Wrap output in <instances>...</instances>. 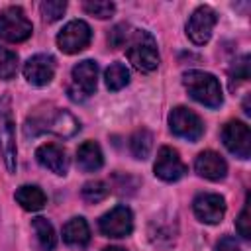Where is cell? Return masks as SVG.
Returning <instances> with one entry per match:
<instances>
[{
    "instance_id": "obj_4",
    "label": "cell",
    "mask_w": 251,
    "mask_h": 251,
    "mask_svg": "<svg viewBox=\"0 0 251 251\" xmlns=\"http://www.w3.org/2000/svg\"><path fill=\"white\" fill-rule=\"evenodd\" d=\"M0 159L8 173H16L18 147H16V122L12 114V96H0Z\"/></svg>"
},
{
    "instance_id": "obj_21",
    "label": "cell",
    "mask_w": 251,
    "mask_h": 251,
    "mask_svg": "<svg viewBox=\"0 0 251 251\" xmlns=\"http://www.w3.org/2000/svg\"><path fill=\"white\" fill-rule=\"evenodd\" d=\"M104 80H106L108 90L118 92V90H122L124 86L129 84V71H127V67H126L124 63H118V61H116V63H112V65L106 69Z\"/></svg>"
},
{
    "instance_id": "obj_7",
    "label": "cell",
    "mask_w": 251,
    "mask_h": 251,
    "mask_svg": "<svg viewBox=\"0 0 251 251\" xmlns=\"http://www.w3.org/2000/svg\"><path fill=\"white\" fill-rule=\"evenodd\" d=\"M169 129L173 135L186 139V141H198L204 135V122L196 112L184 106H176L169 114Z\"/></svg>"
},
{
    "instance_id": "obj_29",
    "label": "cell",
    "mask_w": 251,
    "mask_h": 251,
    "mask_svg": "<svg viewBox=\"0 0 251 251\" xmlns=\"http://www.w3.org/2000/svg\"><path fill=\"white\" fill-rule=\"evenodd\" d=\"M249 222H251V220H249V200H245V206H243L239 218L235 220V227H237V231H239V235H241L243 239H249V233H251Z\"/></svg>"
},
{
    "instance_id": "obj_13",
    "label": "cell",
    "mask_w": 251,
    "mask_h": 251,
    "mask_svg": "<svg viewBox=\"0 0 251 251\" xmlns=\"http://www.w3.org/2000/svg\"><path fill=\"white\" fill-rule=\"evenodd\" d=\"M194 216L208 226H216L226 216V198L216 192H202L192 200Z\"/></svg>"
},
{
    "instance_id": "obj_2",
    "label": "cell",
    "mask_w": 251,
    "mask_h": 251,
    "mask_svg": "<svg viewBox=\"0 0 251 251\" xmlns=\"http://www.w3.org/2000/svg\"><path fill=\"white\" fill-rule=\"evenodd\" d=\"M182 84H184L186 92L190 94V98L206 108H220L224 104L220 80L212 73L196 71V69L186 71L182 75Z\"/></svg>"
},
{
    "instance_id": "obj_20",
    "label": "cell",
    "mask_w": 251,
    "mask_h": 251,
    "mask_svg": "<svg viewBox=\"0 0 251 251\" xmlns=\"http://www.w3.org/2000/svg\"><path fill=\"white\" fill-rule=\"evenodd\" d=\"M31 227H33V233H35V245L39 251H53L55 245H57V235H55V229H53V224L47 220V218H33L31 220Z\"/></svg>"
},
{
    "instance_id": "obj_12",
    "label": "cell",
    "mask_w": 251,
    "mask_h": 251,
    "mask_svg": "<svg viewBox=\"0 0 251 251\" xmlns=\"http://www.w3.org/2000/svg\"><path fill=\"white\" fill-rule=\"evenodd\" d=\"M153 171H155L157 178H161L165 182H176L186 175L188 167L184 165V161L180 159V155H178V151L175 147L163 145L159 149V153H157Z\"/></svg>"
},
{
    "instance_id": "obj_31",
    "label": "cell",
    "mask_w": 251,
    "mask_h": 251,
    "mask_svg": "<svg viewBox=\"0 0 251 251\" xmlns=\"http://www.w3.org/2000/svg\"><path fill=\"white\" fill-rule=\"evenodd\" d=\"M102 251H127V249H124V247H118V245H110V247H104Z\"/></svg>"
},
{
    "instance_id": "obj_18",
    "label": "cell",
    "mask_w": 251,
    "mask_h": 251,
    "mask_svg": "<svg viewBox=\"0 0 251 251\" xmlns=\"http://www.w3.org/2000/svg\"><path fill=\"white\" fill-rule=\"evenodd\" d=\"M76 165L80 171L84 173H94L98 171L102 165H104V155H102V149L96 141L88 139L84 143L78 145L76 149Z\"/></svg>"
},
{
    "instance_id": "obj_11",
    "label": "cell",
    "mask_w": 251,
    "mask_h": 251,
    "mask_svg": "<svg viewBox=\"0 0 251 251\" xmlns=\"http://www.w3.org/2000/svg\"><path fill=\"white\" fill-rule=\"evenodd\" d=\"M222 141L226 149L239 157V159H249L251 155V129L247 124L239 120H231L222 127Z\"/></svg>"
},
{
    "instance_id": "obj_16",
    "label": "cell",
    "mask_w": 251,
    "mask_h": 251,
    "mask_svg": "<svg viewBox=\"0 0 251 251\" xmlns=\"http://www.w3.org/2000/svg\"><path fill=\"white\" fill-rule=\"evenodd\" d=\"M194 171L202 176V178H208V180H222L226 178L227 175V163L226 159L216 153V151H202L198 153V157L194 159Z\"/></svg>"
},
{
    "instance_id": "obj_17",
    "label": "cell",
    "mask_w": 251,
    "mask_h": 251,
    "mask_svg": "<svg viewBox=\"0 0 251 251\" xmlns=\"http://www.w3.org/2000/svg\"><path fill=\"white\" fill-rule=\"evenodd\" d=\"M63 241L71 247H86L90 243V227L86 224V220L82 216L71 218L65 226H63Z\"/></svg>"
},
{
    "instance_id": "obj_28",
    "label": "cell",
    "mask_w": 251,
    "mask_h": 251,
    "mask_svg": "<svg viewBox=\"0 0 251 251\" xmlns=\"http://www.w3.org/2000/svg\"><path fill=\"white\" fill-rule=\"evenodd\" d=\"M127 39H129V33H127V25L126 24H118L116 27H112V31L108 35V41H110L112 47H122Z\"/></svg>"
},
{
    "instance_id": "obj_25",
    "label": "cell",
    "mask_w": 251,
    "mask_h": 251,
    "mask_svg": "<svg viewBox=\"0 0 251 251\" xmlns=\"http://www.w3.org/2000/svg\"><path fill=\"white\" fill-rule=\"evenodd\" d=\"M82 10L98 20H108L114 16L116 12V4L114 2H108V0H92V2H84L82 4Z\"/></svg>"
},
{
    "instance_id": "obj_15",
    "label": "cell",
    "mask_w": 251,
    "mask_h": 251,
    "mask_svg": "<svg viewBox=\"0 0 251 251\" xmlns=\"http://www.w3.org/2000/svg\"><path fill=\"white\" fill-rule=\"evenodd\" d=\"M35 159H37V163L43 169H47V171H51V173H55L59 176H65L69 173L67 151L61 145H57V143H43V145H39L35 149Z\"/></svg>"
},
{
    "instance_id": "obj_23",
    "label": "cell",
    "mask_w": 251,
    "mask_h": 251,
    "mask_svg": "<svg viewBox=\"0 0 251 251\" xmlns=\"http://www.w3.org/2000/svg\"><path fill=\"white\" fill-rule=\"evenodd\" d=\"M18 73V55L6 47H0V80H10Z\"/></svg>"
},
{
    "instance_id": "obj_10",
    "label": "cell",
    "mask_w": 251,
    "mask_h": 251,
    "mask_svg": "<svg viewBox=\"0 0 251 251\" xmlns=\"http://www.w3.org/2000/svg\"><path fill=\"white\" fill-rule=\"evenodd\" d=\"M98 229L106 237H127L133 231V214L126 204L114 206L98 220Z\"/></svg>"
},
{
    "instance_id": "obj_8",
    "label": "cell",
    "mask_w": 251,
    "mask_h": 251,
    "mask_svg": "<svg viewBox=\"0 0 251 251\" xmlns=\"http://www.w3.org/2000/svg\"><path fill=\"white\" fill-rule=\"evenodd\" d=\"M92 41V29L84 20H71L57 33V45L63 53L75 55L84 51Z\"/></svg>"
},
{
    "instance_id": "obj_22",
    "label": "cell",
    "mask_w": 251,
    "mask_h": 251,
    "mask_svg": "<svg viewBox=\"0 0 251 251\" xmlns=\"http://www.w3.org/2000/svg\"><path fill=\"white\" fill-rule=\"evenodd\" d=\"M151 147H153V135L149 129H137L131 137H129V151L135 159L143 161L149 157L151 153Z\"/></svg>"
},
{
    "instance_id": "obj_27",
    "label": "cell",
    "mask_w": 251,
    "mask_h": 251,
    "mask_svg": "<svg viewBox=\"0 0 251 251\" xmlns=\"http://www.w3.org/2000/svg\"><path fill=\"white\" fill-rule=\"evenodd\" d=\"M247 78H249V55H243L229 69V84L233 88L235 82H241V80H247Z\"/></svg>"
},
{
    "instance_id": "obj_6",
    "label": "cell",
    "mask_w": 251,
    "mask_h": 251,
    "mask_svg": "<svg viewBox=\"0 0 251 251\" xmlns=\"http://www.w3.org/2000/svg\"><path fill=\"white\" fill-rule=\"evenodd\" d=\"M33 33V25L20 6H8L0 12V39L22 43Z\"/></svg>"
},
{
    "instance_id": "obj_30",
    "label": "cell",
    "mask_w": 251,
    "mask_h": 251,
    "mask_svg": "<svg viewBox=\"0 0 251 251\" xmlns=\"http://www.w3.org/2000/svg\"><path fill=\"white\" fill-rule=\"evenodd\" d=\"M214 251H241L237 239L233 235H224L218 243H216V249Z\"/></svg>"
},
{
    "instance_id": "obj_9",
    "label": "cell",
    "mask_w": 251,
    "mask_h": 251,
    "mask_svg": "<svg viewBox=\"0 0 251 251\" xmlns=\"http://www.w3.org/2000/svg\"><path fill=\"white\" fill-rule=\"evenodd\" d=\"M218 24V14L214 8L210 6H198L188 22H186V37L194 43V45H206L212 37V31H214V25Z\"/></svg>"
},
{
    "instance_id": "obj_26",
    "label": "cell",
    "mask_w": 251,
    "mask_h": 251,
    "mask_svg": "<svg viewBox=\"0 0 251 251\" xmlns=\"http://www.w3.org/2000/svg\"><path fill=\"white\" fill-rule=\"evenodd\" d=\"M39 10H41L43 22L53 24V22H57V20L63 18V14L67 10V2L65 0H45V2H41Z\"/></svg>"
},
{
    "instance_id": "obj_1",
    "label": "cell",
    "mask_w": 251,
    "mask_h": 251,
    "mask_svg": "<svg viewBox=\"0 0 251 251\" xmlns=\"http://www.w3.org/2000/svg\"><path fill=\"white\" fill-rule=\"evenodd\" d=\"M78 129H80L78 120L71 112L61 110V108L35 112L25 122V135H31V137L37 133H43V131L55 133L59 137H73Z\"/></svg>"
},
{
    "instance_id": "obj_24",
    "label": "cell",
    "mask_w": 251,
    "mask_h": 251,
    "mask_svg": "<svg viewBox=\"0 0 251 251\" xmlns=\"http://www.w3.org/2000/svg\"><path fill=\"white\" fill-rule=\"evenodd\" d=\"M80 194H82V198H84L86 202L96 204V202L104 200V198L110 194V188H108V184L102 182V180H88V182L82 186Z\"/></svg>"
},
{
    "instance_id": "obj_3",
    "label": "cell",
    "mask_w": 251,
    "mask_h": 251,
    "mask_svg": "<svg viewBox=\"0 0 251 251\" xmlns=\"http://www.w3.org/2000/svg\"><path fill=\"white\" fill-rule=\"evenodd\" d=\"M126 43L127 59L139 73H153L159 67L157 41L147 29H133Z\"/></svg>"
},
{
    "instance_id": "obj_14",
    "label": "cell",
    "mask_w": 251,
    "mask_h": 251,
    "mask_svg": "<svg viewBox=\"0 0 251 251\" xmlns=\"http://www.w3.org/2000/svg\"><path fill=\"white\" fill-rule=\"evenodd\" d=\"M24 76L31 86H47L55 76V59L47 53L31 55L24 63Z\"/></svg>"
},
{
    "instance_id": "obj_5",
    "label": "cell",
    "mask_w": 251,
    "mask_h": 251,
    "mask_svg": "<svg viewBox=\"0 0 251 251\" xmlns=\"http://www.w3.org/2000/svg\"><path fill=\"white\" fill-rule=\"evenodd\" d=\"M98 84V63L92 59H84L76 63L71 71V84H69V96L75 102H82L90 94H94Z\"/></svg>"
},
{
    "instance_id": "obj_19",
    "label": "cell",
    "mask_w": 251,
    "mask_h": 251,
    "mask_svg": "<svg viewBox=\"0 0 251 251\" xmlns=\"http://www.w3.org/2000/svg\"><path fill=\"white\" fill-rule=\"evenodd\" d=\"M14 198H16V202H18L24 210H27V212H37V210H41V208L45 206V202H47L45 192H43L37 184H22V186L16 190Z\"/></svg>"
}]
</instances>
